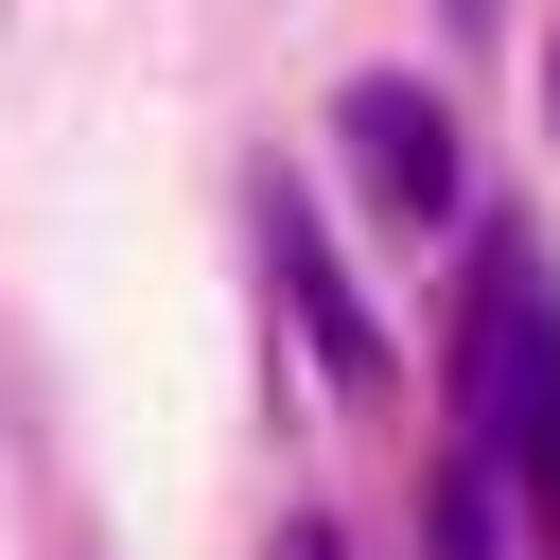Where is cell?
I'll list each match as a JSON object with an SVG mask.
<instances>
[{"mask_svg":"<svg viewBox=\"0 0 560 560\" xmlns=\"http://www.w3.org/2000/svg\"><path fill=\"white\" fill-rule=\"evenodd\" d=\"M280 560H350V542H332V525H280Z\"/></svg>","mask_w":560,"mask_h":560,"instance_id":"5","label":"cell"},{"mask_svg":"<svg viewBox=\"0 0 560 560\" xmlns=\"http://www.w3.org/2000/svg\"><path fill=\"white\" fill-rule=\"evenodd\" d=\"M332 140H350V175H368L385 228H455V105H438V88L350 70V88H332Z\"/></svg>","mask_w":560,"mask_h":560,"instance_id":"2","label":"cell"},{"mask_svg":"<svg viewBox=\"0 0 560 560\" xmlns=\"http://www.w3.org/2000/svg\"><path fill=\"white\" fill-rule=\"evenodd\" d=\"M455 455L490 490H525V525L560 560V280L508 228L472 245V298H455Z\"/></svg>","mask_w":560,"mask_h":560,"instance_id":"1","label":"cell"},{"mask_svg":"<svg viewBox=\"0 0 560 560\" xmlns=\"http://www.w3.org/2000/svg\"><path fill=\"white\" fill-rule=\"evenodd\" d=\"M420 560H508V490H490L472 455H455V472L420 490Z\"/></svg>","mask_w":560,"mask_h":560,"instance_id":"4","label":"cell"},{"mask_svg":"<svg viewBox=\"0 0 560 560\" xmlns=\"http://www.w3.org/2000/svg\"><path fill=\"white\" fill-rule=\"evenodd\" d=\"M438 18H455V35H472V18H490V0H438Z\"/></svg>","mask_w":560,"mask_h":560,"instance_id":"6","label":"cell"},{"mask_svg":"<svg viewBox=\"0 0 560 560\" xmlns=\"http://www.w3.org/2000/svg\"><path fill=\"white\" fill-rule=\"evenodd\" d=\"M262 280H280V315L315 332V368H332V385H385V315L350 298V262H332V228H315V210H298L280 175H262Z\"/></svg>","mask_w":560,"mask_h":560,"instance_id":"3","label":"cell"},{"mask_svg":"<svg viewBox=\"0 0 560 560\" xmlns=\"http://www.w3.org/2000/svg\"><path fill=\"white\" fill-rule=\"evenodd\" d=\"M542 122H560V52H542Z\"/></svg>","mask_w":560,"mask_h":560,"instance_id":"7","label":"cell"}]
</instances>
